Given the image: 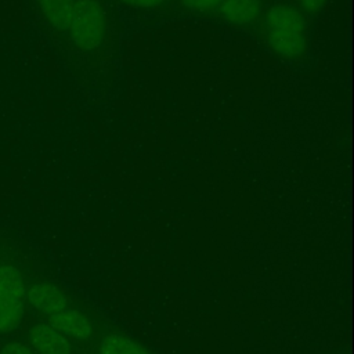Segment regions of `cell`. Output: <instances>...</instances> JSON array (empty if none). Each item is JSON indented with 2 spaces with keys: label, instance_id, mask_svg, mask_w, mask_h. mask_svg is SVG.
<instances>
[{
  "label": "cell",
  "instance_id": "6da1fadb",
  "mask_svg": "<svg viewBox=\"0 0 354 354\" xmlns=\"http://www.w3.org/2000/svg\"><path fill=\"white\" fill-rule=\"evenodd\" d=\"M266 32L270 47L283 58H297L306 50V22L301 12L286 4H278L266 15Z\"/></svg>",
  "mask_w": 354,
  "mask_h": 354
},
{
  "label": "cell",
  "instance_id": "7a4b0ae2",
  "mask_svg": "<svg viewBox=\"0 0 354 354\" xmlns=\"http://www.w3.org/2000/svg\"><path fill=\"white\" fill-rule=\"evenodd\" d=\"M72 41L83 51L98 48L105 36V12L98 0H75L68 26Z\"/></svg>",
  "mask_w": 354,
  "mask_h": 354
},
{
  "label": "cell",
  "instance_id": "3957f363",
  "mask_svg": "<svg viewBox=\"0 0 354 354\" xmlns=\"http://www.w3.org/2000/svg\"><path fill=\"white\" fill-rule=\"evenodd\" d=\"M25 285L19 270L0 267V333L19 326L24 317Z\"/></svg>",
  "mask_w": 354,
  "mask_h": 354
},
{
  "label": "cell",
  "instance_id": "277c9868",
  "mask_svg": "<svg viewBox=\"0 0 354 354\" xmlns=\"http://www.w3.org/2000/svg\"><path fill=\"white\" fill-rule=\"evenodd\" d=\"M30 342L40 354H72L68 339L51 325L39 324L30 329Z\"/></svg>",
  "mask_w": 354,
  "mask_h": 354
},
{
  "label": "cell",
  "instance_id": "5b68a950",
  "mask_svg": "<svg viewBox=\"0 0 354 354\" xmlns=\"http://www.w3.org/2000/svg\"><path fill=\"white\" fill-rule=\"evenodd\" d=\"M28 300L36 310L47 315L66 308L68 303L65 295L57 286L46 282L35 283L28 292Z\"/></svg>",
  "mask_w": 354,
  "mask_h": 354
},
{
  "label": "cell",
  "instance_id": "8992f818",
  "mask_svg": "<svg viewBox=\"0 0 354 354\" xmlns=\"http://www.w3.org/2000/svg\"><path fill=\"white\" fill-rule=\"evenodd\" d=\"M50 325L61 332L76 339H88L93 333V326L88 319L79 311L64 308L53 315H50Z\"/></svg>",
  "mask_w": 354,
  "mask_h": 354
},
{
  "label": "cell",
  "instance_id": "52a82bcc",
  "mask_svg": "<svg viewBox=\"0 0 354 354\" xmlns=\"http://www.w3.org/2000/svg\"><path fill=\"white\" fill-rule=\"evenodd\" d=\"M220 11L234 25H249L260 17L263 4L260 0H224Z\"/></svg>",
  "mask_w": 354,
  "mask_h": 354
},
{
  "label": "cell",
  "instance_id": "ba28073f",
  "mask_svg": "<svg viewBox=\"0 0 354 354\" xmlns=\"http://www.w3.org/2000/svg\"><path fill=\"white\" fill-rule=\"evenodd\" d=\"M39 7L46 17V19L57 30H68L71 17L73 12L75 0H37Z\"/></svg>",
  "mask_w": 354,
  "mask_h": 354
},
{
  "label": "cell",
  "instance_id": "9c48e42d",
  "mask_svg": "<svg viewBox=\"0 0 354 354\" xmlns=\"http://www.w3.org/2000/svg\"><path fill=\"white\" fill-rule=\"evenodd\" d=\"M100 354H148V351L122 335H108L100 344Z\"/></svg>",
  "mask_w": 354,
  "mask_h": 354
},
{
  "label": "cell",
  "instance_id": "30bf717a",
  "mask_svg": "<svg viewBox=\"0 0 354 354\" xmlns=\"http://www.w3.org/2000/svg\"><path fill=\"white\" fill-rule=\"evenodd\" d=\"M223 1L224 0H181L183 6L192 11H209L220 7Z\"/></svg>",
  "mask_w": 354,
  "mask_h": 354
},
{
  "label": "cell",
  "instance_id": "8fae6325",
  "mask_svg": "<svg viewBox=\"0 0 354 354\" xmlns=\"http://www.w3.org/2000/svg\"><path fill=\"white\" fill-rule=\"evenodd\" d=\"M328 0H299L301 10L308 14H315L324 8Z\"/></svg>",
  "mask_w": 354,
  "mask_h": 354
},
{
  "label": "cell",
  "instance_id": "7c38bea8",
  "mask_svg": "<svg viewBox=\"0 0 354 354\" xmlns=\"http://www.w3.org/2000/svg\"><path fill=\"white\" fill-rule=\"evenodd\" d=\"M0 354H32V351L21 343H10L1 348Z\"/></svg>",
  "mask_w": 354,
  "mask_h": 354
},
{
  "label": "cell",
  "instance_id": "4fadbf2b",
  "mask_svg": "<svg viewBox=\"0 0 354 354\" xmlns=\"http://www.w3.org/2000/svg\"><path fill=\"white\" fill-rule=\"evenodd\" d=\"M124 4L133 6V7H140V8H151V7H156L160 6L162 3H165L166 0H120Z\"/></svg>",
  "mask_w": 354,
  "mask_h": 354
}]
</instances>
